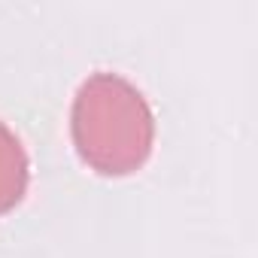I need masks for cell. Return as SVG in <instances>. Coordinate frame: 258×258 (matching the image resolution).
Wrapping results in <instances>:
<instances>
[{
	"mask_svg": "<svg viewBox=\"0 0 258 258\" xmlns=\"http://www.w3.org/2000/svg\"><path fill=\"white\" fill-rule=\"evenodd\" d=\"M70 131L79 158L94 173L127 176L152 155L155 115L137 85L103 70L79 85Z\"/></svg>",
	"mask_w": 258,
	"mask_h": 258,
	"instance_id": "6da1fadb",
	"label": "cell"
},
{
	"mask_svg": "<svg viewBox=\"0 0 258 258\" xmlns=\"http://www.w3.org/2000/svg\"><path fill=\"white\" fill-rule=\"evenodd\" d=\"M28 191V155L22 140L0 121V216L22 204Z\"/></svg>",
	"mask_w": 258,
	"mask_h": 258,
	"instance_id": "7a4b0ae2",
	"label": "cell"
}]
</instances>
